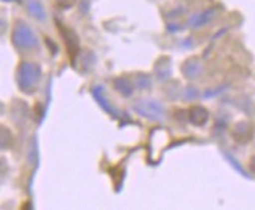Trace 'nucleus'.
<instances>
[{"instance_id": "f257e3e1", "label": "nucleus", "mask_w": 255, "mask_h": 210, "mask_svg": "<svg viewBox=\"0 0 255 210\" xmlns=\"http://www.w3.org/2000/svg\"><path fill=\"white\" fill-rule=\"evenodd\" d=\"M41 69L38 64L33 63H22L17 71V82L19 88L25 93H33L39 82Z\"/></svg>"}, {"instance_id": "f03ea898", "label": "nucleus", "mask_w": 255, "mask_h": 210, "mask_svg": "<svg viewBox=\"0 0 255 210\" xmlns=\"http://www.w3.org/2000/svg\"><path fill=\"white\" fill-rule=\"evenodd\" d=\"M11 38H13L14 46L19 47V49H33V47L38 46L36 35L25 24H19L13 30V36H11Z\"/></svg>"}, {"instance_id": "7ed1b4c3", "label": "nucleus", "mask_w": 255, "mask_h": 210, "mask_svg": "<svg viewBox=\"0 0 255 210\" xmlns=\"http://www.w3.org/2000/svg\"><path fill=\"white\" fill-rule=\"evenodd\" d=\"M58 31L61 33V36H63V39L66 42V47H68V52L71 55V58L75 60L77 53H79V46H80L79 38H77V35L71 28L64 27V25H60V24H58Z\"/></svg>"}, {"instance_id": "20e7f679", "label": "nucleus", "mask_w": 255, "mask_h": 210, "mask_svg": "<svg viewBox=\"0 0 255 210\" xmlns=\"http://www.w3.org/2000/svg\"><path fill=\"white\" fill-rule=\"evenodd\" d=\"M191 121L196 124V126H204L207 123V119H208V113L205 112V110L202 107H194L191 110Z\"/></svg>"}, {"instance_id": "39448f33", "label": "nucleus", "mask_w": 255, "mask_h": 210, "mask_svg": "<svg viewBox=\"0 0 255 210\" xmlns=\"http://www.w3.org/2000/svg\"><path fill=\"white\" fill-rule=\"evenodd\" d=\"M146 105V112H141L142 115H146L149 118H153V119H158L160 115H163V107L160 104H155V102H144Z\"/></svg>"}, {"instance_id": "423d86ee", "label": "nucleus", "mask_w": 255, "mask_h": 210, "mask_svg": "<svg viewBox=\"0 0 255 210\" xmlns=\"http://www.w3.org/2000/svg\"><path fill=\"white\" fill-rule=\"evenodd\" d=\"M28 11L33 16H36L39 20L44 19V8L39 2H36V0H28Z\"/></svg>"}, {"instance_id": "0eeeda50", "label": "nucleus", "mask_w": 255, "mask_h": 210, "mask_svg": "<svg viewBox=\"0 0 255 210\" xmlns=\"http://www.w3.org/2000/svg\"><path fill=\"white\" fill-rule=\"evenodd\" d=\"M5 2H13V0H5Z\"/></svg>"}]
</instances>
